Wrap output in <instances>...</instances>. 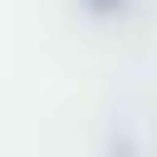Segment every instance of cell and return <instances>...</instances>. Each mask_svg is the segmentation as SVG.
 Returning a JSON list of instances; mask_svg holds the SVG:
<instances>
[{"instance_id":"obj_1","label":"cell","mask_w":157,"mask_h":157,"mask_svg":"<svg viewBox=\"0 0 157 157\" xmlns=\"http://www.w3.org/2000/svg\"><path fill=\"white\" fill-rule=\"evenodd\" d=\"M128 0H83V10H93V15H118Z\"/></svg>"}]
</instances>
